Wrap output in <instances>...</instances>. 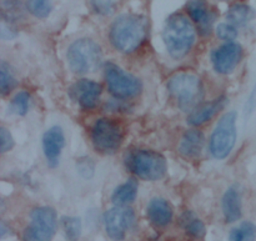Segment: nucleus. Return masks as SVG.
Instances as JSON below:
<instances>
[{
  "mask_svg": "<svg viewBox=\"0 0 256 241\" xmlns=\"http://www.w3.org/2000/svg\"><path fill=\"white\" fill-rule=\"evenodd\" d=\"M148 35V20L142 15L122 14L112 22L109 38L112 46L120 52H136Z\"/></svg>",
  "mask_w": 256,
  "mask_h": 241,
  "instance_id": "nucleus-1",
  "label": "nucleus"
},
{
  "mask_svg": "<svg viewBox=\"0 0 256 241\" xmlns=\"http://www.w3.org/2000/svg\"><path fill=\"white\" fill-rule=\"evenodd\" d=\"M196 34L190 20L182 14H174L166 20L162 40L168 52L174 59H182L195 44Z\"/></svg>",
  "mask_w": 256,
  "mask_h": 241,
  "instance_id": "nucleus-2",
  "label": "nucleus"
},
{
  "mask_svg": "<svg viewBox=\"0 0 256 241\" xmlns=\"http://www.w3.org/2000/svg\"><path fill=\"white\" fill-rule=\"evenodd\" d=\"M69 68L79 75L96 72L102 59L100 45L89 38H82L72 42L66 52Z\"/></svg>",
  "mask_w": 256,
  "mask_h": 241,
  "instance_id": "nucleus-3",
  "label": "nucleus"
},
{
  "mask_svg": "<svg viewBox=\"0 0 256 241\" xmlns=\"http://www.w3.org/2000/svg\"><path fill=\"white\" fill-rule=\"evenodd\" d=\"M128 170L148 182H156L166 175L168 162L162 154L152 150H132L125 158Z\"/></svg>",
  "mask_w": 256,
  "mask_h": 241,
  "instance_id": "nucleus-4",
  "label": "nucleus"
},
{
  "mask_svg": "<svg viewBox=\"0 0 256 241\" xmlns=\"http://www.w3.org/2000/svg\"><path fill=\"white\" fill-rule=\"evenodd\" d=\"M168 90L184 112L196 109L202 96V80L192 72H182L172 75L168 82Z\"/></svg>",
  "mask_w": 256,
  "mask_h": 241,
  "instance_id": "nucleus-5",
  "label": "nucleus"
},
{
  "mask_svg": "<svg viewBox=\"0 0 256 241\" xmlns=\"http://www.w3.org/2000/svg\"><path fill=\"white\" fill-rule=\"evenodd\" d=\"M236 112H229L220 118L210 136V152L218 160L229 156L236 142Z\"/></svg>",
  "mask_w": 256,
  "mask_h": 241,
  "instance_id": "nucleus-6",
  "label": "nucleus"
},
{
  "mask_svg": "<svg viewBox=\"0 0 256 241\" xmlns=\"http://www.w3.org/2000/svg\"><path fill=\"white\" fill-rule=\"evenodd\" d=\"M56 212L50 206H39L30 212V224L25 229L24 241H52L56 232Z\"/></svg>",
  "mask_w": 256,
  "mask_h": 241,
  "instance_id": "nucleus-7",
  "label": "nucleus"
},
{
  "mask_svg": "<svg viewBox=\"0 0 256 241\" xmlns=\"http://www.w3.org/2000/svg\"><path fill=\"white\" fill-rule=\"evenodd\" d=\"M105 80L109 92L119 99H130L142 92V82L112 62L105 65Z\"/></svg>",
  "mask_w": 256,
  "mask_h": 241,
  "instance_id": "nucleus-8",
  "label": "nucleus"
},
{
  "mask_svg": "<svg viewBox=\"0 0 256 241\" xmlns=\"http://www.w3.org/2000/svg\"><path fill=\"white\" fill-rule=\"evenodd\" d=\"M92 142L94 149L100 154H115L122 142L119 125L109 119L96 120L92 129Z\"/></svg>",
  "mask_w": 256,
  "mask_h": 241,
  "instance_id": "nucleus-9",
  "label": "nucleus"
},
{
  "mask_svg": "<svg viewBox=\"0 0 256 241\" xmlns=\"http://www.w3.org/2000/svg\"><path fill=\"white\" fill-rule=\"evenodd\" d=\"M135 222L134 210L128 206H115L104 215L105 230L108 236L114 241H122Z\"/></svg>",
  "mask_w": 256,
  "mask_h": 241,
  "instance_id": "nucleus-10",
  "label": "nucleus"
},
{
  "mask_svg": "<svg viewBox=\"0 0 256 241\" xmlns=\"http://www.w3.org/2000/svg\"><path fill=\"white\" fill-rule=\"evenodd\" d=\"M242 56V45L234 42H226L212 52V62L215 72L219 74H232Z\"/></svg>",
  "mask_w": 256,
  "mask_h": 241,
  "instance_id": "nucleus-11",
  "label": "nucleus"
},
{
  "mask_svg": "<svg viewBox=\"0 0 256 241\" xmlns=\"http://www.w3.org/2000/svg\"><path fill=\"white\" fill-rule=\"evenodd\" d=\"M70 98L82 109H94L102 95V85L96 82L82 79L70 88Z\"/></svg>",
  "mask_w": 256,
  "mask_h": 241,
  "instance_id": "nucleus-12",
  "label": "nucleus"
},
{
  "mask_svg": "<svg viewBox=\"0 0 256 241\" xmlns=\"http://www.w3.org/2000/svg\"><path fill=\"white\" fill-rule=\"evenodd\" d=\"M64 145L65 135L60 126H52L42 135V152L50 168H56L59 165Z\"/></svg>",
  "mask_w": 256,
  "mask_h": 241,
  "instance_id": "nucleus-13",
  "label": "nucleus"
},
{
  "mask_svg": "<svg viewBox=\"0 0 256 241\" xmlns=\"http://www.w3.org/2000/svg\"><path fill=\"white\" fill-rule=\"evenodd\" d=\"M190 18L200 26L202 34H209L214 22L215 15L209 10L205 0H189L186 4Z\"/></svg>",
  "mask_w": 256,
  "mask_h": 241,
  "instance_id": "nucleus-14",
  "label": "nucleus"
},
{
  "mask_svg": "<svg viewBox=\"0 0 256 241\" xmlns=\"http://www.w3.org/2000/svg\"><path fill=\"white\" fill-rule=\"evenodd\" d=\"M146 214L150 222L156 226H166L172 220V208L164 198H154L149 202Z\"/></svg>",
  "mask_w": 256,
  "mask_h": 241,
  "instance_id": "nucleus-15",
  "label": "nucleus"
},
{
  "mask_svg": "<svg viewBox=\"0 0 256 241\" xmlns=\"http://www.w3.org/2000/svg\"><path fill=\"white\" fill-rule=\"evenodd\" d=\"M226 98L222 96L204 105H200L190 112L189 118H188V124L192 126H199V125L205 124L226 105Z\"/></svg>",
  "mask_w": 256,
  "mask_h": 241,
  "instance_id": "nucleus-16",
  "label": "nucleus"
},
{
  "mask_svg": "<svg viewBox=\"0 0 256 241\" xmlns=\"http://www.w3.org/2000/svg\"><path fill=\"white\" fill-rule=\"evenodd\" d=\"M204 144V134L198 129H189L182 135V139L179 144V152L182 156L196 159L202 155Z\"/></svg>",
  "mask_w": 256,
  "mask_h": 241,
  "instance_id": "nucleus-17",
  "label": "nucleus"
},
{
  "mask_svg": "<svg viewBox=\"0 0 256 241\" xmlns=\"http://www.w3.org/2000/svg\"><path fill=\"white\" fill-rule=\"evenodd\" d=\"M222 206L225 220L229 224L238 222L242 218V198H240V194L236 188L232 186L225 192L222 200Z\"/></svg>",
  "mask_w": 256,
  "mask_h": 241,
  "instance_id": "nucleus-18",
  "label": "nucleus"
},
{
  "mask_svg": "<svg viewBox=\"0 0 256 241\" xmlns=\"http://www.w3.org/2000/svg\"><path fill=\"white\" fill-rule=\"evenodd\" d=\"M138 195V182L129 179L124 184L119 185L112 195V202L115 206H126L134 202Z\"/></svg>",
  "mask_w": 256,
  "mask_h": 241,
  "instance_id": "nucleus-19",
  "label": "nucleus"
},
{
  "mask_svg": "<svg viewBox=\"0 0 256 241\" xmlns=\"http://www.w3.org/2000/svg\"><path fill=\"white\" fill-rule=\"evenodd\" d=\"M230 24L242 26L255 18V10L246 4H234L226 12Z\"/></svg>",
  "mask_w": 256,
  "mask_h": 241,
  "instance_id": "nucleus-20",
  "label": "nucleus"
},
{
  "mask_svg": "<svg viewBox=\"0 0 256 241\" xmlns=\"http://www.w3.org/2000/svg\"><path fill=\"white\" fill-rule=\"evenodd\" d=\"M230 241H255L256 225L254 222H244L240 226L234 228L229 234Z\"/></svg>",
  "mask_w": 256,
  "mask_h": 241,
  "instance_id": "nucleus-21",
  "label": "nucleus"
},
{
  "mask_svg": "<svg viewBox=\"0 0 256 241\" xmlns=\"http://www.w3.org/2000/svg\"><path fill=\"white\" fill-rule=\"evenodd\" d=\"M182 222L188 234L192 235V236L202 238L205 235V232H206L204 222L202 220L196 219L195 216H192V212H185L182 218Z\"/></svg>",
  "mask_w": 256,
  "mask_h": 241,
  "instance_id": "nucleus-22",
  "label": "nucleus"
},
{
  "mask_svg": "<svg viewBox=\"0 0 256 241\" xmlns=\"http://www.w3.org/2000/svg\"><path fill=\"white\" fill-rule=\"evenodd\" d=\"M62 226L68 241H78L82 234V222L76 216H62Z\"/></svg>",
  "mask_w": 256,
  "mask_h": 241,
  "instance_id": "nucleus-23",
  "label": "nucleus"
},
{
  "mask_svg": "<svg viewBox=\"0 0 256 241\" xmlns=\"http://www.w3.org/2000/svg\"><path fill=\"white\" fill-rule=\"evenodd\" d=\"M16 85L14 75H12L10 66L6 62H0V92L2 95H6L8 92H12Z\"/></svg>",
  "mask_w": 256,
  "mask_h": 241,
  "instance_id": "nucleus-24",
  "label": "nucleus"
},
{
  "mask_svg": "<svg viewBox=\"0 0 256 241\" xmlns=\"http://www.w3.org/2000/svg\"><path fill=\"white\" fill-rule=\"evenodd\" d=\"M26 8L38 19H45L52 12V0H28Z\"/></svg>",
  "mask_w": 256,
  "mask_h": 241,
  "instance_id": "nucleus-25",
  "label": "nucleus"
},
{
  "mask_svg": "<svg viewBox=\"0 0 256 241\" xmlns=\"http://www.w3.org/2000/svg\"><path fill=\"white\" fill-rule=\"evenodd\" d=\"M30 104V95L28 92H20L12 98V102H10V112L19 116H24L26 115L28 110H29Z\"/></svg>",
  "mask_w": 256,
  "mask_h": 241,
  "instance_id": "nucleus-26",
  "label": "nucleus"
},
{
  "mask_svg": "<svg viewBox=\"0 0 256 241\" xmlns=\"http://www.w3.org/2000/svg\"><path fill=\"white\" fill-rule=\"evenodd\" d=\"M2 20L12 22V20L22 12V4L19 0H2Z\"/></svg>",
  "mask_w": 256,
  "mask_h": 241,
  "instance_id": "nucleus-27",
  "label": "nucleus"
},
{
  "mask_svg": "<svg viewBox=\"0 0 256 241\" xmlns=\"http://www.w3.org/2000/svg\"><path fill=\"white\" fill-rule=\"evenodd\" d=\"M216 35L222 40H226L228 42H230L238 36V30L230 22H222L216 26Z\"/></svg>",
  "mask_w": 256,
  "mask_h": 241,
  "instance_id": "nucleus-28",
  "label": "nucleus"
},
{
  "mask_svg": "<svg viewBox=\"0 0 256 241\" xmlns=\"http://www.w3.org/2000/svg\"><path fill=\"white\" fill-rule=\"evenodd\" d=\"M94 12L99 15H110L115 10L114 0H90Z\"/></svg>",
  "mask_w": 256,
  "mask_h": 241,
  "instance_id": "nucleus-29",
  "label": "nucleus"
},
{
  "mask_svg": "<svg viewBox=\"0 0 256 241\" xmlns=\"http://www.w3.org/2000/svg\"><path fill=\"white\" fill-rule=\"evenodd\" d=\"M12 146H14V139H12V134L4 126H2L0 128V152L4 154V152L12 150Z\"/></svg>",
  "mask_w": 256,
  "mask_h": 241,
  "instance_id": "nucleus-30",
  "label": "nucleus"
},
{
  "mask_svg": "<svg viewBox=\"0 0 256 241\" xmlns=\"http://www.w3.org/2000/svg\"><path fill=\"white\" fill-rule=\"evenodd\" d=\"M78 172L84 179H90L94 174V162L89 159H82L78 162Z\"/></svg>",
  "mask_w": 256,
  "mask_h": 241,
  "instance_id": "nucleus-31",
  "label": "nucleus"
},
{
  "mask_svg": "<svg viewBox=\"0 0 256 241\" xmlns=\"http://www.w3.org/2000/svg\"><path fill=\"white\" fill-rule=\"evenodd\" d=\"M256 110V82L252 88V92L249 94V98H248L246 102H245V106H244V115L246 119H249L254 112Z\"/></svg>",
  "mask_w": 256,
  "mask_h": 241,
  "instance_id": "nucleus-32",
  "label": "nucleus"
},
{
  "mask_svg": "<svg viewBox=\"0 0 256 241\" xmlns=\"http://www.w3.org/2000/svg\"><path fill=\"white\" fill-rule=\"evenodd\" d=\"M0 34H2V39H12V38L16 36V30L12 26V22H6V20H2Z\"/></svg>",
  "mask_w": 256,
  "mask_h": 241,
  "instance_id": "nucleus-33",
  "label": "nucleus"
}]
</instances>
